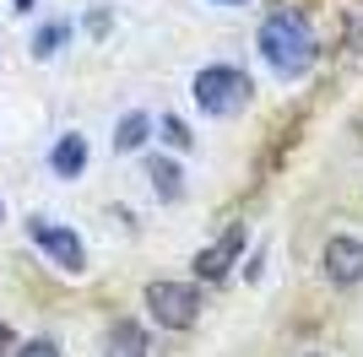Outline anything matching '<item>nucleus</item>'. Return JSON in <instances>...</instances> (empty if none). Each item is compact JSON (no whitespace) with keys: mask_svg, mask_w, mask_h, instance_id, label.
I'll use <instances>...</instances> for the list:
<instances>
[{"mask_svg":"<svg viewBox=\"0 0 363 357\" xmlns=\"http://www.w3.org/2000/svg\"><path fill=\"white\" fill-rule=\"evenodd\" d=\"M217 6H244V0H217Z\"/></svg>","mask_w":363,"mask_h":357,"instance_id":"15","label":"nucleus"},{"mask_svg":"<svg viewBox=\"0 0 363 357\" xmlns=\"http://www.w3.org/2000/svg\"><path fill=\"white\" fill-rule=\"evenodd\" d=\"M0 352H11V325L0 319Z\"/></svg>","mask_w":363,"mask_h":357,"instance_id":"13","label":"nucleus"},{"mask_svg":"<svg viewBox=\"0 0 363 357\" xmlns=\"http://www.w3.org/2000/svg\"><path fill=\"white\" fill-rule=\"evenodd\" d=\"M239 249H244V227H228V233L217 238L212 249L196 260V276H201V282H217V276H223V271L239 260Z\"/></svg>","mask_w":363,"mask_h":357,"instance_id":"6","label":"nucleus"},{"mask_svg":"<svg viewBox=\"0 0 363 357\" xmlns=\"http://www.w3.org/2000/svg\"><path fill=\"white\" fill-rule=\"evenodd\" d=\"M108 336H114V346H120L125 357H141V352H147V336H141V330L130 325V319H120V325L108 330Z\"/></svg>","mask_w":363,"mask_h":357,"instance_id":"9","label":"nucleus"},{"mask_svg":"<svg viewBox=\"0 0 363 357\" xmlns=\"http://www.w3.org/2000/svg\"><path fill=\"white\" fill-rule=\"evenodd\" d=\"M49 168H55L60 178H76L82 168H87V141H82L76 130L60 135V141H55V152H49Z\"/></svg>","mask_w":363,"mask_h":357,"instance_id":"7","label":"nucleus"},{"mask_svg":"<svg viewBox=\"0 0 363 357\" xmlns=\"http://www.w3.org/2000/svg\"><path fill=\"white\" fill-rule=\"evenodd\" d=\"M65 38H71V22H44V33L33 38V49H38V55H55Z\"/></svg>","mask_w":363,"mask_h":357,"instance_id":"11","label":"nucleus"},{"mask_svg":"<svg viewBox=\"0 0 363 357\" xmlns=\"http://www.w3.org/2000/svg\"><path fill=\"white\" fill-rule=\"evenodd\" d=\"M33 244L55 260L60 271H87V249H82V238L71 233V227H55V222H33Z\"/></svg>","mask_w":363,"mask_h":357,"instance_id":"4","label":"nucleus"},{"mask_svg":"<svg viewBox=\"0 0 363 357\" xmlns=\"http://www.w3.org/2000/svg\"><path fill=\"white\" fill-rule=\"evenodd\" d=\"M255 44H260V60H266L277 76H303L315 65V33H309V22H303L298 11L266 16V28H260Z\"/></svg>","mask_w":363,"mask_h":357,"instance_id":"1","label":"nucleus"},{"mask_svg":"<svg viewBox=\"0 0 363 357\" xmlns=\"http://www.w3.org/2000/svg\"><path fill=\"white\" fill-rule=\"evenodd\" d=\"M190 92H196L201 114L223 119V114H239V108L250 103V76H244L239 65H206V71H196Z\"/></svg>","mask_w":363,"mask_h":357,"instance_id":"2","label":"nucleus"},{"mask_svg":"<svg viewBox=\"0 0 363 357\" xmlns=\"http://www.w3.org/2000/svg\"><path fill=\"white\" fill-rule=\"evenodd\" d=\"M152 178H157L163 200H179V168L168 163V157H152Z\"/></svg>","mask_w":363,"mask_h":357,"instance_id":"10","label":"nucleus"},{"mask_svg":"<svg viewBox=\"0 0 363 357\" xmlns=\"http://www.w3.org/2000/svg\"><path fill=\"white\" fill-rule=\"evenodd\" d=\"M16 357H60V346H55V341H22Z\"/></svg>","mask_w":363,"mask_h":357,"instance_id":"12","label":"nucleus"},{"mask_svg":"<svg viewBox=\"0 0 363 357\" xmlns=\"http://www.w3.org/2000/svg\"><path fill=\"white\" fill-rule=\"evenodd\" d=\"M325 276H331L336 287H358L363 282V238L336 233L331 244H325Z\"/></svg>","mask_w":363,"mask_h":357,"instance_id":"5","label":"nucleus"},{"mask_svg":"<svg viewBox=\"0 0 363 357\" xmlns=\"http://www.w3.org/2000/svg\"><path fill=\"white\" fill-rule=\"evenodd\" d=\"M147 309L163 330H190L201 314V293L190 282H152L147 287Z\"/></svg>","mask_w":363,"mask_h":357,"instance_id":"3","label":"nucleus"},{"mask_svg":"<svg viewBox=\"0 0 363 357\" xmlns=\"http://www.w3.org/2000/svg\"><path fill=\"white\" fill-rule=\"evenodd\" d=\"M147 135H152V114H141V108H136V114H125V119H120V130H114V147H120V152H136Z\"/></svg>","mask_w":363,"mask_h":357,"instance_id":"8","label":"nucleus"},{"mask_svg":"<svg viewBox=\"0 0 363 357\" xmlns=\"http://www.w3.org/2000/svg\"><path fill=\"white\" fill-rule=\"evenodd\" d=\"M11 6H22V11H28V6H38V0H11Z\"/></svg>","mask_w":363,"mask_h":357,"instance_id":"14","label":"nucleus"}]
</instances>
